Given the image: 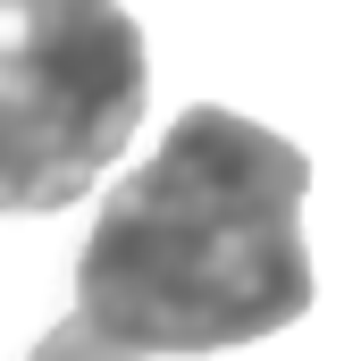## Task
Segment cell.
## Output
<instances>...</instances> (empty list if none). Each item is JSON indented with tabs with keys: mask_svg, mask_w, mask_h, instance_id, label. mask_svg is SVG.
Segmentation results:
<instances>
[{
	"mask_svg": "<svg viewBox=\"0 0 361 361\" xmlns=\"http://www.w3.org/2000/svg\"><path fill=\"white\" fill-rule=\"evenodd\" d=\"M302 152L235 118L185 109L169 143L101 202L76 261V319L126 361L227 353L311 302L302 252Z\"/></svg>",
	"mask_w": 361,
	"mask_h": 361,
	"instance_id": "cell-1",
	"label": "cell"
},
{
	"mask_svg": "<svg viewBox=\"0 0 361 361\" xmlns=\"http://www.w3.org/2000/svg\"><path fill=\"white\" fill-rule=\"evenodd\" d=\"M34 361H126V353H118V345H101L85 319L68 311V319H59V328H51L42 345H34Z\"/></svg>",
	"mask_w": 361,
	"mask_h": 361,
	"instance_id": "cell-3",
	"label": "cell"
},
{
	"mask_svg": "<svg viewBox=\"0 0 361 361\" xmlns=\"http://www.w3.org/2000/svg\"><path fill=\"white\" fill-rule=\"evenodd\" d=\"M143 25L92 0H0V219L68 210L143 118Z\"/></svg>",
	"mask_w": 361,
	"mask_h": 361,
	"instance_id": "cell-2",
	"label": "cell"
}]
</instances>
